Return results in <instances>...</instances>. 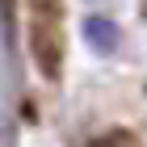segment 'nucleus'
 Listing matches in <instances>:
<instances>
[{"label": "nucleus", "mask_w": 147, "mask_h": 147, "mask_svg": "<svg viewBox=\"0 0 147 147\" xmlns=\"http://www.w3.org/2000/svg\"><path fill=\"white\" fill-rule=\"evenodd\" d=\"M30 51H34L42 76L55 80L63 67V25H59V0H30Z\"/></svg>", "instance_id": "obj_1"}, {"label": "nucleus", "mask_w": 147, "mask_h": 147, "mask_svg": "<svg viewBox=\"0 0 147 147\" xmlns=\"http://www.w3.org/2000/svg\"><path fill=\"white\" fill-rule=\"evenodd\" d=\"M84 42L97 55H113L118 51V25L109 17H84Z\"/></svg>", "instance_id": "obj_2"}]
</instances>
